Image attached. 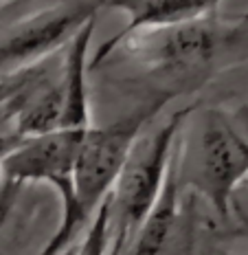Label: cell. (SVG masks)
<instances>
[{
	"label": "cell",
	"mask_w": 248,
	"mask_h": 255,
	"mask_svg": "<svg viewBox=\"0 0 248 255\" xmlns=\"http://www.w3.org/2000/svg\"><path fill=\"white\" fill-rule=\"evenodd\" d=\"M196 106H182L154 130L143 132L132 145L121 167L114 187L108 194L110 233L121 251H128L132 238L154 207L169 169L171 154L184 124L191 119Z\"/></svg>",
	"instance_id": "cell-2"
},
{
	"label": "cell",
	"mask_w": 248,
	"mask_h": 255,
	"mask_svg": "<svg viewBox=\"0 0 248 255\" xmlns=\"http://www.w3.org/2000/svg\"><path fill=\"white\" fill-rule=\"evenodd\" d=\"M182 134V132H180ZM180 143V136H178ZM176 150L171 154L169 169H167L165 183L161 187L154 207L150 209V214L145 216L143 225L139 227L136 236L132 238L128 255H158L163 251V247L169 240L173 225L178 220V207H180V191H182V176H180V150Z\"/></svg>",
	"instance_id": "cell-9"
},
{
	"label": "cell",
	"mask_w": 248,
	"mask_h": 255,
	"mask_svg": "<svg viewBox=\"0 0 248 255\" xmlns=\"http://www.w3.org/2000/svg\"><path fill=\"white\" fill-rule=\"evenodd\" d=\"M173 97L176 95L171 90H156L143 104L117 117L108 126L88 128L73 172V238H77L99 205L108 198L136 139Z\"/></svg>",
	"instance_id": "cell-1"
},
{
	"label": "cell",
	"mask_w": 248,
	"mask_h": 255,
	"mask_svg": "<svg viewBox=\"0 0 248 255\" xmlns=\"http://www.w3.org/2000/svg\"><path fill=\"white\" fill-rule=\"evenodd\" d=\"M105 0H60L0 29V79L60 53L86 22L97 20Z\"/></svg>",
	"instance_id": "cell-6"
},
{
	"label": "cell",
	"mask_w": 248,
	"mask_h": 255,
	"mask_svg": "<svg viewBox=\"0 0 248 255\" xmlns=\"http://www.w3.org/2000/svg\"><path fill=\"white\" fill-rule=\"evenodd\" d=\"M22 187L24 185L15 183V180H9V178H4L2 183H0V236H2V229H4V225H7L9 216H11L15 203L20 200Z\"/></svg>",
	"instance_id": "cell-11"
},
{
	"label": "cell",
	"mask_w": 248,
	"mask_h": 255,
	"mask_svg": "<svg viewBox=\"0 0 248 255\" xmlns=\"http://www.w3.org/2000/svg\"><path fill=\"white\" fill-rule=\"evenodd\" d=\"M246 185H248V180H246Z\"/></svg>",
	"instance_id": "cell-16"
},
{
	"label": "cell",
	"mask_w": 248,
	"mask_h": 255,
	"mask_svg": "<svg viewBox=\"0 0 248 255\" xmlns=\"http://www.w3.org/2000/svg\"><path fill=\"white\" fill-rule=\"evenodd\" d=\"M178 150L182 185H193L226 220L235 191L248 180V141L222 113L209 110L198 124L196 143L189 145L180 134Z\"/></svg>",
	"instance_id": "cell-3"
},
{
	"label": "cell",
	"mask_w": 248,
	"mask_h": 255,
	"mask_svg": "<svg viewBox=\"0 0 248 255\" xmlns=\"http://www.w3.org/2000/svg\"><path fill=\"white\" fill-rule=\"evenodd\" d=\"M86 130L73 128H55L46 134L22 139L7 150H2L4 178L15 180L20 185L42 183L51 185L60 194L62 200V222L44 244L40 255H62L71 251V242L75 240L71 233L73 216V172L82 141Z\"/></svg>",
	"instance_id": "cell-4"
},
{
	"label": "cell",
	"mask_w": 248,
	"mask_h": 255,
	"mask_svg": "<svg viewBox=\"0 0 248 255\" xmlns=\"http://www.w3.org/2000/svg\"><path fill=\"white\" fill-rule=\"evenodd\" d=\"M4 180V165H2V154H0V183Z\"/></svg>",
	"instance_id": "cell-14"
},
{
	"label": "cell",
	"mask_w": 248,
	"mask_h": 255,
	"mask_svg": "<svg viewBox=\"0 0 248 255\" xmlns=\"http://www.w3.org/2000/svg\"><path fill=\"white\" fill-rule=\"evenodd\" d=\"M237 22H244V24H248V11H244V13L237 15Z\"/></svg>",
	"instance_id": "cell-13"
},
{
	"label": "cell",
	"mask_w": 248,
	"mask_h": 255,
	"mask_svg": "<svg viewBox=\"0 0 248 255\" xmlns=\"http://www.w3.org/2000/svg\"><path fill=\"white\" fill-rule=\"evenodd\" d=\"M97 20H90L68 40L62 49V88H64V106L57 128L86 130L90 128V95H88V53Z\"/></svg>",
	"instance_id": "cell-8"
},
{
	"label": "cell",
	"mask_w": 248,
	"mask_h": 255,
	"mask_svg": "<svg viewBox=\"0 0 248 255\" xmlns=\"http://www.w3.org/2000/svg\"><path fill=\"white\" fill-rule=\"evenodd\" d=\"M110 242H112V233H110V207L108 198L99 205L90 218V225L86 227V236L73 249V255H108Z\"/></svg>",
	"instance_id": "cell-10"
},
{
	"label": "cell",
	"mask_w": 248,
	"mask_h": 255,
	"mask_svg": "<svg viewBox=\"0 0 248 255\" xmlns=\"http://www.w3.org/2000/svg\"><path fill=\"white\" fill-rule=\"evenodd\" d=\"M222 2L224 0H105V9H119L128 15V24L94 51L88 68H99L108 57H112L121 42L136 31L165 29L213 18Z\"/></svg>",
	"instance_id": "cell-7"
},
{
	"label": "cell",
	"mask_w": 248,
	"mask_h": 255,
	"mask_svg": "<svg viewBox=\"0 0 248 255\" xmlns=\"http://www.w3.org/2000/svg\"><path fill=\"white\" fill-rule=\"evenodd\" d=\"M62 255H73V249H71V251H66V253H62Z\"/></svg>",
	"instance_id": "cell-15"
},
{
	"label": "cell",
	"mask_w": 248,
	"mask_h": 255,
	"mask_svg": "<svg viewBox=\"0 0 248 255\" xmlns=\"http://www.w3.org/2000/svg\"><path fill=\"white\" fill-rule=\"evenodd\" d=\"M213 18L136 31L121 42L114 53L123 51L150 73L173 79L176 84H196L207 77L220 49V29Z\"/></svg>",
	"instance_id": "cell-5"
},
{
	"label": "cell",
	"mask_w": 248,
	"mask_h": 255,
	"mask_svg": "<svg viewBox=\"0 0 248 255\" xmlns=\"http://www.w3.org/2000/svg\"><path fill=\"white\" fill-rule=\"evenodd\" d=\"M9 88H11V77H2L0 79V104L9 95Z\"/></svg>",
	"instance_id": "cell-12"
}]
</instances>
